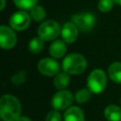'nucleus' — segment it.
Returning <instances> with one entry per match:
<instances>
[{
	"instance_id": "nucleus-1",
	"label": "nucleus",
	"mask_w": 121,
	"mask_h": 121,
	"mask_svg": "<svg viewBox=\"0 0 121 121\" xmlns=\"http://www.w3.org/2000/svg\"><path fill=\"white\" fill-rule=\"evenodd\" d=\"M21 104L11 95H4L0 98V116L3 121H16L20 117Z\"/></svg>"
},
{
	"instance_id": "nucleus-2",
	"label": "nucleus",
	"mask_w": 121,
	"mask_h": 121,
	"mask_svg": "<svg viewBox=\"0 0 121 121\" xmlns=\"http://www.w3.org/2000/svg\"><path fill=\"white\" fill-rule=\"evenodd\" d=\"M87 66V61L85 58L78 53H71L66 56L62 61L63 72L69 75H78L81 74Z\"/></svg>"
},
{
	"instance_id": "nucleus-3",
	"label": "nucleus",
	"mask_w": 121,
	"mask_h": 121,
	"mask_svg": "<svg viewBox=\"0 0 121 121\" xmlns=\"http://www.w3.org/2000/svg\"><path fill=\"white\" fill-rule=\"evenodd\" d=\"M107 84V77L103 70L95 69L92 71L87 78V86L91 93L100 94L104 91Z\"/></svg>"
},
{
	"instance_id": "nucleus-4",
	"label": "nucleus",
	"mask_w": 121,
	"mask_h": 121,
	"mask_svg": "<svg viewBox=\"0 0 121 121\" xmlns=\"http://www.w3.org/2000/svg\"><path fill=\"white\" fill-rule=\"evenodd\" d=\"M60 31V26L56 21L47 20L40 25L38 28V35L43 41H51L56 39Z\"/></svg>"
},
{
	"instance_id": "nucleus-5",
	"label": "nucleus",
	"mask_w": 121,
	"mask_h": 121,
	"mask_svg": "<svg viewBox=\"0 0 121 121\" xmlns=\"http://www.w3.org/2000/svg\"><path fill=\"white\" fill-rule=\"evenodd\" d=\"M73 95L70 91L67 90H60L57 92L51 99V106L56 111H61L69 108V106L73 102Z\"/></svg>"
},
{
	"instance_id": "nucleus-6",
	"label": "nucleus",
	"mask_w": 121,
	"mask_h": 121,
	"mask_svg": "<svg viewBox=\"0 0 121 121\" xmlns=\"http://www.w3.org/2000/svg\"><path fill=\"white\" fill-rule=\"evenodd\" d=\"M72 23L83 32H88L93 29L95 24V18L92 13H80L72 16Z\"/></svg>"
},
{
	"instance_id": "nucleus-7",
	"label": "nucleus",
	"mask_w": 121,
	"mask_h": 121,
	"mask_svg": "<svg viewBox=\"0 0 121 121\" xmlns=\"http://www.w3.org/2000/svg\"><path fill=\"white\" fill-rule=\"evenodd\" d=\"M30 23V16L27 12L19 10L13 13L9 19V25L12 29L21 31L26 29Z\"/></svg>"
},
{
	"instance_id": "nucleus-8",
	"label": "nucleus",
	"mask_w": 121,
	"mask_h": 121,
	"mask_svg": "<svg viewBox=\"0 0 121 121\" xmlns=\"http://www.w3.org/2000/svg\"><path fill=\"white\" fill-rule=\"evenodd\" d=\"M38 70L46 77H52L60 73V64L57 60L50 58H43L38 63Z\"/></svg>"
},
{
	"instance_id": "nucleus-9",
	"label": "nucleus",
	"mask_w": 121,
	"mask_h": 121,
	"mask_svg": "<svg viewBox=\"0 0 121 121\" xmlns=\"http://www.w3.org/2000/svg\"><path fill=\"white\" fill-rule=\"evenodd\" d=\"M17 42L15 32L7 26L0 27V45L3 49H10L15 46Z\"/></svg>"
},
{
	"instance_id": "nucleus-10",
	"label": "nucleus",
	"mask_w": 121,
	"mask_h": 121,
	"mask_svg": "<svg viewBox=\"0 0 121 121\" xmlns=\"http://www.w3.org/2000/svg\"><path fill=\"white\" fill-rule=\"evenodd\" d=\"M78 28L74 23H65L61 28V37L62 40L67 43H72L77 40Z\"/></svg>"
},
{
	"instance_id": "nucleus-11",
	"label": "nucleus",
	"mask_w": 121,
	"mask_h": 121,
	"mask_svg": "<svg viewBox=\"0 0 121 121\" xmlns=\"http://www.w3.org/2000/svg\"><path fill=\"white\" fill-rule=\"evenodd\" d=\"M64 121H84V113L78 107H69L63 115Z\"/></svg>"
},
{
	"instance_id": "nucleus-12",
	"label": "nucleus",
	"mask_w": 121,
	"mask_h": 121,
	"mask_svg": "<svg viewBox=\"0 0 121 121\" xmlns=\"http://www.w3.org/2000/svg\"><path fill=\"white\" fill-rule=\"evenodd\" d=\"M66 52V45L64 41L61 40H56L54 41L49 47V53L50 55L55 59H60L63 57V55Z\"/></svg>"
},
{
	"instance_id": "nucleus-13",
	"label": "nucleus",
	"mask_w": 121,
	"mask_h": 121,
	"mask_svg": "<svg viewBox=\"0 0 121 121\" xmlns=\"http://www.w3.org/2000/svg\"><path fill=\"white\" fill-rule=\"evenodd\" d=\"M104 116L108 121H121V108L116 105H109L104 110Z\"/></svg>"
},
{
	"instance_id": "nucleus-14",
	"label": "nucleus",
	"mask_w": 121,
	"mask_h": 121,
	"mask_svg": "<svg viewBox=\"0 0 121 121\" xmlns=\"http://www.w3.org/2000/svg\"><path fill=\"white\" fill-rule=\"evenodd\" d=\"M110 78L115 83H121V62H112L108 68Z\"/></svg>"
},
{
	"instance_id": "nucleus-15",
	"label": "nucleus",
	"mask_w": 121,
	"mask_h": 121,
	"mask_svg": "<svg viewBox=\"0 0 121 121\" xmlns=\"http://www.w3.org/2000/svg\"><path fill=\"white\" fill-rule=\"evenodd\" d=\"M69 82H70L69 74H67L65 72L58 73L54 78V85L56 88H58L60 90L65 89L69 85Z\"/></svg>"
},
{
	"instance_id": "nucleus-16",
	"label": "nucleus",
	"mask_w": 121,
	"mask_h": 121,
	"mask_svg": "<svg viewBox=\"0 0 121 121\" xmlns=\"http://www.w3.org/2000/svg\"><path fill=\"white\" fill-rule=\"evenodd\" d=\"M43 48V40L40 37H35L28 43V49L30 52L34 54L41 52Z\"/></svg>"
},
{
	"instance_id": "nucleus-17",
	"label": "nucleus",
	"mask_w": 121,
	"mask_h": 121,
	"mask_svg": "<svg viewBox=\"0 0 121 121\" xmlns=\"http://www.w3.org/2000/svg\"><path fill=\"white\" fill-rule=\"evenodd\" d=\"M45 10L43 9V7L41 6H34L31 9H30V16L32 17V19L36 22H40L43 19L45 18Z\"/></svg>"
},
{
	"instance_id": "nucleus-18",
	"label": "nucleus",
	"mask_w": 121,
	"mask_h": 121,
	"mask_svg": "<svg viewBox=\"0 0 121 121\" xmlns=\"http://www.w3.org/2000/svg\"><path fill=\"white\" fill-rule=\"evenodd\" d=\"M91 92L89 89H79L75 95V100L78 103H84L89 100Z\"/></svg>"
},
{
	"instance_id": "nucleus-19",
	"label": "nucleus",
	"mask_w": 121,
	"mask_h": 121,
	"mask_svg": "<svg viewBox=\"0 0 121 121\" xmlns=\"http://www.w3.org/2000/svg\"><path fill=\"white\" fill-rule=\"evenodd\" d=\"M38 0H13L14 4L22 9H31L36 6Z\"/></svg>"
},
{
	"instance_id": "nucleus-20",
	"label": "nucleus",
	"mask_w": 121,
	"mask_h": 121,
	"mask_svg": "<svg viewBox=\"0 0 121 121\" xmlns=\"http://www.w3.org/2000/svg\"><path fill=\"white\" fill-rule=\"evenodd\" d=\"M113 2V0H99L97 4L98 9L101 12H108L112 9Z\"/></svg>"
},
{
	"instance_id": "nucleus-21",
	"label": "nucleus",
	"mask_w": 121,
	"mask_h": 121,
	"mask_svg": "<svg viewBox=\"0 0 121 121\" xmlns=\"http://www.w3.org/2000/svg\"><path fill=\"white\" fill-rule=\"evenodd\" d=\"M26 74L25 71H20L18 73H16L12 78H11V81L12 83L15 85V86H19V85H22L25 80H26Z\"/></svg>"
},
{
	"instance_id": "nucleus-22",
	"label": "nucleus",
	"mask_w": 121,
	"mask_h": 121,
	"mask_svg": "<svg viewBox=\"0 0 121 121\" xmlns=\"http://www.w3.org/2000/svg\"><path fill=\"white\" fill-rule=\"evenodd\" d=\"M45 121H61V116H60V113L54 110V111H51L49 112L46 116H45Z\"/></svg>"
},
{
	"instance_id": "nucleus-23",
	"label": "nucleus",
	"mask_w": 121,
	"mask_h": 121,
	"mask_svg": "<svg viewBox=\"0 0 121 121\" xmlns=\"http://www.w3.org/2000/svg\"><path fill=\"white\" fill-rule=\"evenodd\" d=\"M16 121H31V120L26 116H20Z\"/></svg>"
},
{
	"instance_id": "nucleus-24",
	"label": "nucleus",
	"mask_w": 121,
	"mask_h": 121,
	"mask_svg": "<svg viewBox=\"0 0 121 121\" xmlns=\"http://www.w3.org/2000/svg\"><path fill=\"white\" fill-rule=\"evenodd\" d=\"M2 1V4H1V10L4 9V7H5V0H1Z\"/></svg>"
},
{
	"instance_id": "nucleus-25",
	"label": "nucleus",
	"mask_w": 121,
	"mask_h": 121,
	"mask_svg": "<svg viewBox=\"0 0 121 121\" xmlns=\"http://www.w3.org/2000/svg\"><path fill=\"white\" fill-rule=\"evenodd\" d=\"M113 1H114L116 4H118V5H120V6H121V0H113Z\"/></svg>"
},
{
	"instance_id": "nucleus-26",
	"label": "nucleus",
	"mask_w": 121,
	"mask_h": 121,
	"mask_svg": "<svg viewBox=\"0 0 121 121\" xmlns=\"http://www.w3.org/2000/svg\"><path fill=\"white\" fill-rule=\"evenodd\" d=\"M120 101H121V100H120Z\"/></svg>"
}]
</instances>
